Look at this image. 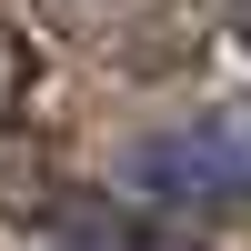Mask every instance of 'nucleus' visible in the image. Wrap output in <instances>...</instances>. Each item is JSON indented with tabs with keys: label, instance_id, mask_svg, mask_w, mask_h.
<instances>
[{
	"label": "nucleus",
	"instance_id": "f257e3e1",
	"mask_svg": "<svg viewBox=\"0 0 251 251\" xmlns=\"http://www.w3.org/2000/svg\"><path fill=\"white\" fill-rule=\"evenodd\" d=\"M131 181L151 201H251V100H231L201 131H171L131 161Z\"/></svg>",
	"mask_w": 251,
	"mask_h": 251
}]
</instances>
